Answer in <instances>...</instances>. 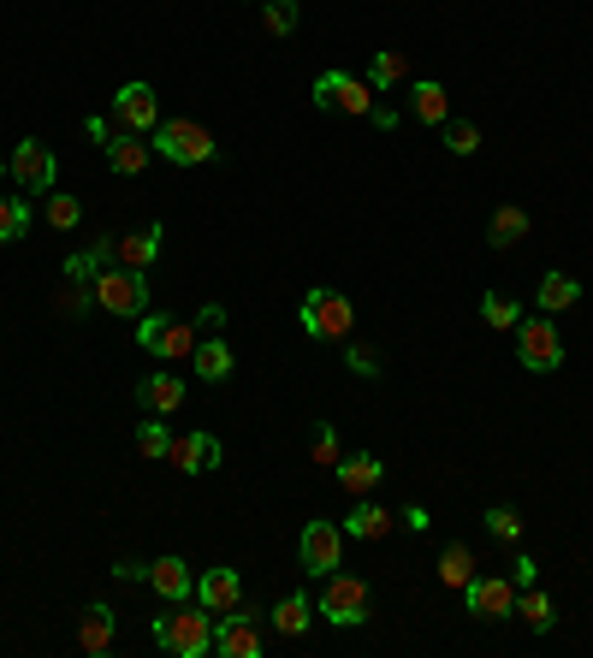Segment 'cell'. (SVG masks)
Here are the masks:
<instances>
[{"label": "cell", "mask_w": 593, "mask_h": 658, "mask_svg": "<svg viewBox=\"0 0 593 658\" xmlns=\"http://www.w3.org/2000/svg\"><path fill=\"white\" fill-rule=\"evenodd\" d=\"M214 611L208 605H190L179 599V611L172 617H149V635H154V647L172 652V658H202V652H214Z\"/></svg>", "instance_id": "1"}, {"label": "cell", "mask_w": 593, "mask_h": 658, "mask_svg": "<svg viewBox=\"0 0 593 658\" xmlns=\"http://www.w3.org/2000/svg\"><path fill=\"white\" fill-rule=\"evenodd\" d=\"M154 154L172 161V166H208L220 154V143L197 125V119H161V125H154Z\"/></svg>", "instance_id": "2"}, {"label": "cell", "mask_w": 593, "mask_h": 658, "mask_svg": "<svg viewBox=\"0 0 593 658\" xmlns=\"http://www.w3.org/2000/svg\"><path fill=\"white\" fill-rule=\"evenodd\" d=\"M351 326H356V308L339 297V291H326L315 285L303 297V333L309 338H321V344H339V338H351Z\"/></svg>", "instance_id": "3"}, {"label": "cell", "mask_w": 593, "mask_h": 658, "mask_svg": "<svg viewBox=\"0 0 593 658\" xmlns=\"http://www.w3.org/2000/svg\"><path fill=\"white\" fill-rule=\"evenodd\" d=\"M321 617L339 622V629H362V622H369V581L333 569L326 587H321Z\"/></svg>", "instance_id": "4"}, {"label": "cell", "mask_w": 593, "mask_h": 658, "mask_svg": "<svg viewBox=\"0 0 593 658\" xmlns=\"http://www.w3.org/2000/svg\"><path fill=\"white\" fill-rule=\"evenodd\" d=\"M90 291H96V303L108 308V315H143L149 308V280L137 267H101L90 280Z\"/></svg>", "instance_id": "5"}, {"label": "cell", "mask_w": 593, "mask_h": 658, "mask_svg": "<svg viewBox=\"0 0 593 658\" xmlns=\"http://www.w3.org/2000/svg\"><path fill=\"white\" fill-rule=\"evenodd\" d=\"M296 564L309 569V576H333V569L344 564V528L339 523H303V534H296Z\"/></svg>", "instance_id": "6"}, {"label": "cell", "mask_w": 593, "mask_h": 658, "mask_svg": "<svg viewBox=\"0 0 593 658\" xmlns=\"http://www.w3.org/2000/svg\"><path fill=\"white\" fill-rule=\"evenodd\" d=\"M315 101H321L326 113L369 119V108H374V83L356 78V72H321V78H315Z\"/></svg>", "instance_id": "7"}, {"label": "cell", "mask_w": 593, "mask_h": 658, "mask_svg": "<svg viewBox=\"0 0 593 658\" xmlns=\"http://www.w3.org/2000/svg\"><path fill=\"white\" fill-rule=\"evenodd\" d=\"M516 362H522V368H534V374H552L557 362H564V338H557V326L546 315H540V321L522 315L516 321Z\"/></svg>", "instance_id": "8"}, {"label": "cell", "mask_w": 593, "mask_h": 658, "mask_svg": "<svg viewBox=\"0 0 593 658\" xmlns=\"http://www.w3.org/2000/svg\"><path fill=\"white\" fill-rule=\"evenodd\" d=\"M12 184L24 190V196H42V190H54V179H60V166H54V149L48 143H37V136H24L19 149H12Z\"/></svg>", "instance_id": "9"}, {"label": "cell", "mask_w": 593, "mask_h": 658, "mask_svg": "<svg viewBox=\"0 0 593 658\" xmlns=\"http://www.w3.org/2000/svg\"><path fill=\"white\" fill-rule=\"evenodd\" d=\"M463 605H469V617H481V622L516 617V581H504V576H481V569H475V581L463 587Z\"/></svg>", "instance_id": "10"}, {"label": "cell", "mask_w": 593, "mask_h": 658, "mask_svg": "<svg viewBox=\"0 0 593 658\" xmlns=\"http://www.w3.org/2000/svg\"><path fill=\"white\" fill-rule=\"evenodd\" d=\"M113 119H119L131 136H143V131L161 125V95H154V83H143V78L125 83V90L113 95Z\"/></svg>", "instance_id": "11"}, {"label": "cell", "mask_w": 593, "mask_h": 658, "mask_svg": "<svg viewBox=\"0 0 593 658\" xmlns=\"http://www.w3.org/2000/svg\"><path fill=\"white\" fill-rule=\"evenodd\" d=\"M167 463H172L179 475H208V469L220 463V439H214V433H202V427H197V433H172Z\"/></svg>", "instance_id": "12"}, {"label": "cell", "mask_w": 593, "mask_h": 658, "mask_svg": "<svg viewBox=\"0 0 593 658\" xmlns=\"http://www.w3.org/2000/svg\"><path fill=\"white\" fill-rule=\"evenodd\" d=\"M113 262H119V267H137V273H149L154 262H161V226H143V232H125V237H113Z\"/></svg>", "instance_id": "13"}, {"label": "cell", "mask_w": 593, "mask_h": 658, "mask_svg": "<svg viewBox=\"0 0 593 658\" xmlns=\"http://www.w3.org/2000/svg\"><path fill=\"white\" fill-rule=\"evenodd\" d=\"M137 404H143L149 415H172V409H179L184 404V379L179 374H149V379H137Z\"/></svg>", "instance_id": "14"}, {"label": "cell", "mask_w": 593, "mask_h": 658, "mask_svg": "<svg viewBox=\"0 0 593 658\" xmlns=\"http://www.w3.org/2000/svg\"><path fill=\"white\" fill-rule=\"evenodd\" d=\"M197 594H202V605L214 617H225V611H238V605H243V581H238V569H202Z\"/></svg>", "instance_id": "15"}, {"label": "cell", "mask_w": 593, "mask_h": 658, "mask_svg": "<svg viewBox=\"0 0 593 658\" xmlns=\"http://www.w3.org/2000/svg\"><path fill=\"white\" fill-rule=\"evenodd\" d=\"M149 581H154V594H161V599H172V605L197 594V576H190V564H184V558H172V551H167V558H154V564H149Z\"/></svg>", "instance_id": "16"}, {"label": "cell", "mask_w": 593, "mask_h": 658, "mask_svg": "<svg viewBox=\"0 0 593 658\" xmlns=\"http://www.w3.org/2000/svg\"><path fill=\"white\" fill-rule=\"evenodd\" d=\"M333 475H339V487H344V493H374V480L386 475V469H380V457H374V452H356V457H339V469H333Z\"/></svg>", "instance_id": "17"}, {"label": "cell", "mask_w": 593, "mask_h": 658, "mask_svg": "<svg viewBox=\"0 0 593 658\" xmlns=\"http://www.w3.org/2000/svg\"><path fill=\"white\" fill-rule=\"evenodd\" d=\"M410 113L422 119V125H445V119H451L445 83H410Z\"/></svg>", "instance_id": "18"}, {"label": "cell", "mask_w": 593, "mask_h": 658, "mask_svg": "<svg viewBox=\"0 0 593 658\" xmlns=\"http://www.w3.org/2000/svg\"><path fill=\"white\" fill-rule=\"evenodd\" d=\"M78 647L90 652V658H101L113 647V611L108 605H90V611H83V622H78Z\"/></svg>", "instance_id": "19"}, {"label": "cell", "mask_w": 593, "mask_h": 658, "mask_svg": "<svg viewBox=\"0 0 593 658\" xmlns=\"http://www.w3.org/2000/svg\"><path fill=\"white\" fill-rule=\"evenodd\" d=\"M529 226H534V220H529V207L504 202L499 214H493V226H486V244H493V250H511L516 237H529Z\"/></svg>", "instance_id": "20"}, {"label": "cell", "mask_w": 593, "mask_h": 658, "mask_svg": "<svg viewBox=\"0 0 593 658\" xmlns=\"http://www.w3.org/2000/svg\"><path fill=\"white\" fill-rule=\"evenodd\" d=\"M386 534H392V510L380 505H356L344 516V540H386Z\"/></svg>", "instance_id": "21"}, {"label": "cell", "mask_w": 593, "mask_h": 658, "mask_svg": "<svg viewBox=\"0 0 593 658\" xmlns=\"http://www.w3.org/2000/svg\"><path fill=\"white\" fill-rule=\"evenodd\" d=\"M404 78H410V60H404V48H380V54L369 60V83H374V95L398 90Z\"/></svg>", "instance_id": "22"}, {"label": "cell", "mask_w": 593, "mask_h": 658, "mask_svg": "<svg viewBox=\"0 0 593 658\" xmlns=\"http://www.w3.org/2000/svg\"><path fill=\"white\" fill-rule=\"evenodd\" d=\"M108 166L119 172V179H137V172L149 166V143H137L131 131H125V136H113V143H108Z\"/></svg>", "instance_id": "23"}, {"label": "cell", "mask_w": 593, "mask_h": 658, "mask_svg": "<svg viewBox=\"0 0 593 658\" xmlns=\"http://www.w3.org/2000/svg\"><path fill=\"white\" fill-rule=\"evenodd\" d=\"M440 581L458 587V594H463L469 581H475V551H469L463 540H451V546L440 551Z\"/></svg>", "instance_id": "24"}, {"label": "cell", "mask_w": 593, "mask_h": 658, "mask_svg": "<svg viewBox=\"0 0 593 658\" xmlns=\"http://www.w3.org/2000/svg\"><path fill=\"white\" fill-rule=\"evenodd\" d=\"M149 356H161V362H184V356H197V326L167 321V333L154 338V351H149Z\"/></svg>", "instance_id": "25"}, {"label": "cell", "mask_w": 593, "mask_h": 658, "mask_svg": "<svg viewBox=\"0 0 593 658\" xmlns=\"http://www.w3.org/2000/svg\"><path fill=\"white\" fill-rule=\"evenodd\" d=\"M575 297H582V285H575L570 273H546V280H540V291H534V303L546 308V315H557V308H570Z\"/></svg>", "instance_id": "26"}, {"label": "cell", "mask_w": 593, "mask_h": 658, "mask_svg": "<svg viewBox=\"0 0 593 658\" xmlns=\"http://www.w3.org/2000/svg\"><path fill=\"white\" fill-rule=\"evenodd\" d=\"M516 617H522V622H529V629H534V635H546V629H552V622H557V611H552V599H546V594H540V587H522V594H516Z\"/></svg>", "instance_id": "27"}, {"label": "cell", "mask_w": 593, "mask_h": 658, "mask_svg": "<svg viewBox=\"0 0 593 658\" xmlns=\"http://www.w3.org/2000/svg\"><path fill=\"white\" fill-rule=\"evenodd\" d=\"M190 362H197L202 379H232V351H225L220 338H197V356Z\"/></svg>", "instance_id": "28"}, {"label": "cell", "mask_w": 593, "mask_h": 658, "mask_svg": "<svg viewBox=\"0 0 593 658\" xmlns=\"http://www.w3.org/2000/svg\"><path fill=\"white\" fill-rule=\"evenodd\" d=\"M309 611H315V605H309L303 594H285V599L273 605V629L279 635H303L309 629Z\"/></svg>", "instance_id": "29"}, {"label": "cell", "mask_w": 593, "mask_h": 658, "mask_svg": "<svg viewBox=\"0 0 593 658\" xmlns=\"http://www.w3.org/2000/svg\"><path fill=\"white\" fill-rule=\"evenodd\" d=\"M30 232V202L24 196H0V244H19Z\"/></svg>", "instance_id": "30"}, {"label": "cell", "mask_w": 593, "mask_h": 658, "mask_svg": "<svg viewBox=\"0 0 593 658\" xmlns=\"http://www.w3.org/2000/svg\"><path fill=\"white\" fill-rule=\"evenodd\" d=\"M481 321H486V326H499V333H516L522 303H516V297H499V291H493V297H481Z\"/></svg>", "instance_id": "31"}, {"label": "cell", "mask_w": 593, "mask_h": 658, "mask_svg": "<svg viewBox=\"0 0 593 658\" xmlns=\"http://www.w3.org/2000/svg\"><path fill=\"white\" fill-rule=\"evenodd\" d=\"M42 214H48V226H54V232H72L78 220H83V202H78V196H66V190H54Z\"/></svg>", "instance_id": "32"}, {"label": "cell", "mask_w": 593, "mask_h": 658, "mask_svg": "<svg viewBox=\"0 0 593 658\" xmlns=\"http://www.w3.org/2000/svg\"><path fill=\"white\" fill-rule=\"evenodd\" d=\"M54 303H60V315H72V321H83L90 315V303H96V291L83 285V280H66L60 291H54Z\"/></svg>", "instance_id": "33"}, {"label": "cell", "mask_w": 593, "mask_h": 658, "mask_svg": "<svg viewBox=\"0 0 593 658\" xmlns=\"http://www.w3.org/2000/svg\"><path fill=\"white\" fill-rule=\"evenodd\" d=\"M268 37H296V0H261Z\"/></svg>", "instance_id": "34"}, {"label": "cell", "mask_w": 593, "mask_h": 658, "mask_svg": "<svg viewBox=\"0 0 593 658\" xmlns=\"http://www.w3.org/2000/svg\"><path fill=\"white\" fill-rule=\"evenodd\" d=\"M167 445H172V433L161 427V415H149V422L137 427V452H143V457H167Z\"/></svg>", "instance_id": "35"}, {"label": "cell", "mask_w": 593, "mask_h": 658, "mask_svg": "<svg viewBox=\"0 0 593 658\" xmlns=\"http://www.w3.org/2000/svg\"><path fill=\"white\" fill-rule=\"evenodd\" d=\"M445 149L451 154H475L481 149V131L469 125V119H445Z\"/></svg>", "instance_id": "36"}, {"label": "cell", "mask_w": 593, "mask_h": 658, "mask_svg": "<svg viewBox=\"0 0 593 658\" xmlns=\"http://www.w3.org/2000/svg\"><path fill=\"white\" fill-rule=\"evenodd\" d=\"M309 457H315L321 469H339V457H344V452H339V433L326 427V422L315 427V445H309Z\"/></svg>", "instance_id": "37"}, {"label": "cell", "mask_w": 593, "mask_h": 658, "mask_svg": "<svg viewBox=\"0 0 593 658\" xmlns=\"http://www.w3.org/2000/svg\"><path fill=\"white\" fill-rule=\"evenodd\" d=\"M486 534H493V540H516V534H522L516 510L511 505H493V510H486Z\"/></svg>", "instance_id": "38"}, {"label": "cell", "mask_w": 593, "mask_h": 658, "mask_svg": "<svg viewBox=\"0 0 593 658\" xmlns=\"http://www.w3.org/2000/svg\"><path fill=\"white\" fill-rule=\"evenodd\" d=\"M344 362H351L362 379H374V374H380V356L369 351V344H351V338H344Z\"/></svg>", "instance_id": "39"}, {"label": "cell", "mask_w": 593, "mask_h": 658, "mask_svg": "<svg viewBox=\"0 0 593 658\" xmlns=\"http://www.w3.org/2000/svg\"><path fill=\"white\" fill-rule=\"evenodd\" d=\"M167 321H172V315H149V308H143V321H137V344H143V351H154V338L167 333Z\"/></svg>", "instance_id": "40"}, {"label": "cell", "mask_w": 593, "mask_h": 658, "mask_svg": "<svg viewBox=\"0 0 593 658\" xmlns=\"http://www.w3.org/2000/svg\"><path fill=\"white\" fill-rule=\"evenodd\" d=\"M369 125H374V131H398V108H386V101H374V108H369Z\"/></svg>", "instance_id": "41"}, {"label": "cell", "mask_w": 593, "mask_h": 658, "mask_svg": "<svg viewBox=\"0 0 593 658\" xmlns=\"http://www.w3.org/2000/svg\"><path fill=\"white\" fill-rule=\"evenodd\" d=\"M113 576H119V581H149V564H131V558H125V564H113Z\"/></svg>", "instance_id": "42"}, {"label": "cell", "mask_w": 593, "mask_h": 658, "mask_svg": "<svg viewBox=\"0 0 593 658\" xmlns=\"http://www.w3.org/2000/svg\"><path fill=\"white\" fill-rule=\"evenodd\" d=\"M534 576H540V569H534L529 551H522V558H516V587H534Z\"/></svg>", "instance_id": "43"}, {"label": "cell", "mask_w": 593, "mask_h": 658, "mask_svg": "<svg viewBox=\"0 0 593 658\" xmlns=\"http://www.w3.org/2000/svg\"><path fill=\"white\" fill-rule=\"evenodd\" d=\"M404 528H415V534H428V510H422V505H410V510H404Z\"/></svg>", "instance_id": "44"}, {"label": "cell", "mask_w": 593, "mask_h": 658, "mask_svg": "<svg viewBox=\"0 0 593 658\" xmlns=\"http://www.w3.org/2000/svg\"><path fill=\"white\" fill-rule=\"evenodd\" d=\"M0 179H7V161H0Z\"/></svg>", "instance_id": "45"}]
</instances>
